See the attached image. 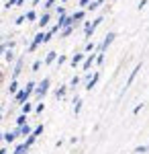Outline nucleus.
Masks as SVG:
<instances>
[{"label": "nucleus", "instance_id": "obj_8", "mask_svg": "<svg viewBox=\"0 0 149 154\" xmlns=\"http://www.w3.org/2000/svg\"><path fill=\"white\" fill-rule=\"evenodd\" d=\"M84 60H86V54H84V51H80V54H74V56H72V60H69V62H72V66H74V68H76V66H78V64H84Z\"/></svg>", "mask_w": 149, "mask_h": 154}, {"label": "nucleus", "instance_id": "obj_35", "mask_svg": "<svg viewBox=\"0 0 149 154\" xmlns=\"http://www.w3.org/2000/svg\"><path fill=\"white\" fill-rule=\"evenodd\" d=\"M104 21V17H96V19H94V21H92V27H94V29H96V27H98V25L102 23Z\"/></svg>", "mask_w": 149, "mask_h": 154}, {"label": "nucleus", "instance_id": "obj_1", "mask_svg": "<svg viewBox=\"0 0 149 154\" xmlns=\"http://www.w3.org/2000/svg\"><path fill=\"white\" fill-rule=\"evenodd\" d=\"M49 86H51V78L47 76V78H43L41 82L37 84V88H35V97H37V99L41 101V99H43V97L49 93Z\"/></svg>", "mask_w": 149, "mask_h": 154}, {"label": "nucleus", "instance_id": "obj_33", "mask_svg": "<svg viewBox=\"0 0 149 154\" xmlns=\"http://www.w3.org/2000/svg\"><path fill=\"white\" fill-rule=\"evenodd\" d=\"M104 58H106L104 54H98V56H96V66H102V64H104Z\"/></svg>", "mask_w": 149, "mask_h": 154}, {"label": "nucleus", "instance_id": "obj_2", "mask_svg": "<svg viewBox=\"0 0 149 154\" xmlns=\"http://www.w3.org/2000/svg\"><path fill=\"white\" fill-rule=\"evenodd\" d=\"M115 37H116V33L115 31H108L106 35H104V39H102V43L96 48V54H106V49H108V45L115 41Z\"/></svg>", "mask_w": 149, "mask_h": 154}, {"label": "nucleus", "instance_id": "obj_3", "mask_svg": "<svg viewBox=\"0 0 149 154\" xmlns=\"http://www.w3.org/2000/svg\"><path fill=\"white\" fill-rule=\"evenodd\" d=\"M41 43H47V33H43V31H39L37 35L33 37V41H31V45H29V54H33V51H37V48L41 45Z\"/></svg>", "mask_w": 149, "mask_h": 154}, {"label": "nucleus", "instance_id": "obj_22", "mask_svg": "<svg viewBox=\"0 0 149 154\" xmlns=\"http://www.w3.org/2000/svg\"><path fill=\"white\" fill-rule=\"evenodd\" d=\"M21 109H23V115H29V113L33 111V103H31V101H27V103H25Z\"/></svg>", "mask_w": 149, "mask_h": 154}, {"label": "nucleus", "instance_id": "obj_38", "mask_svg": "<svg viewBox=\"0 0 149 154\" xmlns=\"http://www.w3.org/2000/svg\"><path fill=\"white\" fill-rule=\"evenodd\" d=\"M66 62H68V56H63V54H61V56L57 58V66H61V64H66Z\"/></svg>", "mask_w": 149, "mask_h": 154}, {"label": "nucleus", "instance_id": "obj_49", "mask_svg": "<svg viewBox=\"0 0 149 154\" xmlns=\"http://www.w3.org/2000/svg\"><path fill=\"white\" fill-rule=\"evenodd\" d=\"M6 2H8V0H6Z\"/></svg>", "mask_w": 149, "mask_h": 154}, {"label": "nucleus", "instance_id": "obj_41", "mask_svg": "<svg viewBox=\"0 0 149 154\" xmlns=\"http://www.w3.org/2000/svg\"><path fill=\"white\" fill-rule=\"evenodd\" d=\"M12 60H14V54H12V49H8L6 51V62H12Z\"/></svg>", "mask_w": 149, "mask_h": 154}, {"label": "nucleus", "instance_id": "obj_19", "mask_svg": "<svg viewBox=\"0 0 149 154\" xmlns=\"http://www.w3.org/2000/svg\"><path fill=\"white\" fill-rule=\"evenodd\" d=\"M82 103H84V101H82L80 97H76V99H74V113H76V115L82 111Z\"/></svg>", "mask_w": 149, "mask_h": 154}, {"label": "nucleus", "instance_id": "obj_26", "mask_svg": "<svg viewBox=\"0 0 149 154\" xmlns=\"http://www.w3.org/2000/svg\"><path fill=\"white\" fill-rule=\"evenodd\" d=\"M43 130H45V128H43V123H39V125L33 130V136H35V138H39V136L43 134Z\"/></svg>", "mask_w": 149, "mask_h": 154}, {"label": "nucleus", "instance_id": "obj_14", "mask_svg": "<svg viewBox=\"0 0 149 154\" xmlns=\"http://www.w3.org/2000/svg\"><path fill=\"white\" fill-rule=\"evenodd\" d=\"M84 17H86V11H76L74 14H72V19H74V25H78V23H82L84 21Z\"/></svg>", "mask_w": 149, "mask_h": 154}, {"label": "nucleus", "instance_id": "obj_25", "mask_svg": "<svg viewBox=\"0 0 149 154\" xmlns=\"http://www.w3.org/2000/svg\"><path fill=\"white\" fill-rule=\"evenodd\" d=\"M96 48H98V45H96L94 41H88V43H86V48H84V54H88V51H94Z\"/></svg>", "mask_w": 149, "mask_h": 154}, {"label": "nucleus", "instance_id": "obj_7", "mask_svg": "<svg viewBox=\"0 0 149 154\" xmlns=\"http://www.w3.org/2000/svg\"><path fill=\"white\" fill-rule=\"evenodd\" d=\"M96 56H98V54H88L86 60H84V64H82V70H90L92 64H96Z\"/></svg>", "mask_w": 149, "mask_h": 154}, {"label": "nucleus", "instance_id": "obj_12", "mask_svg": "<svg viewBox=\"0 0 149 154\" xmlns=\"http://www.w3.org/2000/svg\"><path fill=\"white\" fill-rule=\"evenodd\" d=\"M57 51H49V54H47L45 56V60H43V64H45V66H51V64H53V62H57Z\"/></svg>", "mask_w": 149, "mask_h": 154}, {"label": "nucleus", "instance_id": "obj_31", "mask_svg": "<svg viewBox=\"0 0 149 154\" xmlns=\"http://www.w3.org/2000/svg\"><path fill=\"white\" fill-rule=\"evenodd\" d=\"M35 142H37V138H35L33 134H31V136H27V140H25V144H27V146H29V148H31V146H33Z\"/></svg>", "mask_w": 149, "mask_h": 154}, {"label": "nucleus", "instance_id": "obj_17", "mask_svg": "<svg viewBox=\"0 0 149 154\" xmlns=\"http://www.w3.org/2000/svg\"><path fill=\"white\" fill-rule=\"evenodd\" d=\"M16 131H19V136H31V134H33V130H31L29 123H25V125H21V128H16Z\"/></svg>", "mask_w": 149, "mask_h": 154}, {"label": "nucleus", "instance_id": "obj_15", "mask_svg": "<svg viewBox=\"0 0 149 154\" xmlns=\"http://www.w3.org/2000/svg\"><path fill=\"white\" fill-rule=\"evenodd\" d=\"M94 31H96V29L92 27V23L86 21V23H84V37H86V39H90V37L94 35Z\"/></svg>", "mask_w": 149, "mask_h": 154}, {"label": "nucleus", "instance_id": "obj_13", "mask_svg": "<svg viewBox=\"0 0 149 154\" xmlns=\"http://www.w3.org/2000/svg\"><path fill=\"white\" fill-rule=\"evenodd\" d=\"M49 21H51V12H43L41 17H39V27L43 29V27H47L49 25Z\"/></svg>", "mask_w": 149, "mask_h": 154}, {"label": "nucleus", "instance_id": "obj_29", "mask_svg": "<svg viewBox=\"0 0 149 154\" xmlns=\"http://www.w3.org/2000/svg\"><path fill=\"white\" fill-rule=\"evenodd\" d=\"M25 17H27V21H31V23H33V21H37V12H35V11H29Z\"/></svg>", "mask_w": 149, "mask_h": 154}, {"label": "nucleus", "instance_id": "obj_37", "mask_svg": "<svg viewBox=\"0 0 149 154\" xmlns=\"http://www.w3.org/2000/svg\"><path fill=\"white\" fill-rule=\"evenodd\" d=\"M90 2H92V0H80V8H82V11H84V8H88V6H90Z\"/></svg>", "mask_w": 149, "mask_h": 154}, {"label": "nucleus", "instance_id": "obj_45", "mask_svg": "<svg viewBox=\"0 0 149 154\" xmlns=\"http://www.w3.org/2000/svg\"><path fill=\"white\" fill-rule=\"evenodd\" d=\"M0 154H8V150L6 148H0Z\"/></svg>", "mask_w": 149, "mask_h": 154}, {"label": "nucleus", "instance_id": "obj_30", "mask_svg": "<svg viewBox=\"0 0 149 154\" xmlns=\"http://www.w3.org/2000/svg\"><path fill=\"white\" fill-rule=\"evenodd\" d=\"M43 66V62L41 60H37V62H33V66H31V72H39V68Z\"/></svg>", "mask_w": 149, "mask_h": 154}, {"label": "nucleus", "instance_id": "obj_36", "mask_svg": "<svg viewBox=\"0 0 149 154\" xmlns=\"http://www.w3.org/2000/svg\"><path fill=\"white\" fill-rule=\"evenodd\" d=\"M25 21H27V17H25V14H21V17H16V19H14V25H23Z\"/></svg>", "mask_w": 149, "mask_h": 154}, {"label": "nucleus", "instance_id": "obj_40", "mask_svg": "<svg viewBox=\"0 0 149 154\" xmlns=\"http://www.w3.org/2000/svg\"><path fill=\"white\" fill-rule=\"evenodd\" d=\"M43 109H45V103H37V107H35L37 113H43Z\"/></svg>", "mask_w": 149, "mask_h": 154}, {"label": "nucleus", "instance_id": "obj_34", "mask_svg": "<svg viewBox=\"0 0 149 154\" xmlns=\"http://www.w3.org/2000/svg\"><path fill=\"white\" fill-rule=\"evenodd\" d=\"M6 51H8V41L0 43V56H2V54H6Z\"/></svg>", "mask_w": 149, "mask_h": 154}, {"label": "nucleus", "instance_id": "obj_6", "mask_svg": "<svg viewBox=\"0 0 149 154\" xmlns=\"http://www.w3.org/2000/svg\"><path fill=\"white\" fill-rule=\"evenodd\" d=\"M29 97H31V95L27 93V88H25V86H23V88H21V91H19V93L14 95V101H16V103H19V105H21V107H23L25 103L29 101Z\"/></svg>", "mask_w": 149, "mask_h": 154}, {"label": "nucleus", "instance_id": "obj_44", "mask_svg": "<svg viewBox=\"0 0 149 154\" xmlns=\"http://www.w3.org/2000/svg\"><path fill=\"white\" fill-rule=\"evenodd\" d=\"M96 2V6H100V4H104V0H94Z\"/></svg>", "mask_w": 149, "mask_h": 154}, {"label": "nucleus", "instance_id": "obj_32", "mask_svg": "<svg viewBox=\"0 0 149 154\" xmlns=\"http://www.w3.org/2000/svg\"><path fill=\"white\" fill-rule=\"evenodd\" d=\"M78 84H80V76H74V78H72V82H69V88H76Z\"/></svg>", "mask_w": 149, "mask_h": 154}, {"label": "nucleus", "instance_id": "obj_11", "mask_svg": "<svg viewBox=\"0 0 149 154\" xmlns=\"http://www.w3.org/2000/svg\"><path fill=\"white\" fill-rule=\"evenodd\" d=\"M16 138H19V131H16V128H14V130H10V131H6V134H4V142H8V144L16 142Z\"/></svg>", "mask_w": 149, "mask_h": 154}, {"label": "nucleus", "instance_id": "obj_42", "mask_svg": "<svg viewBox=\"0 0 149 154\" xmlns=\"http://www.w3.org/2000/svg\"><path fill=\"white\" fill-rule=\"evenodd\" d=\"M145 4H147V0H141V2L137 4V8H139V11H143V8H145Z\"/></svg>", "mask_w": 149, "mask_h": 154}, {"label": "nucleus", "instance_id": "obj_23", "mask_svg": "<svg viewBox=\"0 0 149 154\" xmlns=\"http://www.w3.org/2000/svg\"><path fill=\"white\" fill-rule=\"evenodd\" d=\"M25 0H8L6 4H4V8H12V6H21Z\"/></svg>", "mask_w": 149, "mask_h": 154}, {"label": "nucleus", "instance_id": "obj_5", "mask_svg": "<svg viewBox=\"0 0 149 154\" xmlns=\"http://www.w3.org/2000/svg\"><path fill=\"white\" fill-rule=\"evenodd\" d=\"M74 25V19H72V14H63V17H59L57 19V27H59V31L61 29H66V27H72ZM76 27V25H74Z\"/></svg>", "mask_w": 149, "mask_h": 154}, {"label": "nucleus", "instance_id": "obj_18", "mask_svg": "<svg viewBox=\"0 0 149 154\" xmlns=\"http://www.w3.org/2000/svg\"><path fill=\"white\" fill-rule=\"evenodd\" d=\"M21 91V86H19V80H10V84H8V93L10 95H16Z\"/></svg>", "mask_w": 149, "mask_h": 154}, {"label": "nucleus", "instance_id": "obj_16", "mask_svg": "<svg viewBox=\"0 0 149 154\" xmlns=\"http://www.w3.org/2000/svg\"><path fill=\"white\" fill-rule=\"evenodd\" d=\"M29 150H31V148L23 142V144H16V146H14V152L12 154H29Z\"/></svg>", "mask_w": 149, "mask_h": 154}, {"label": "nucleus", "instance_id": "obj_46", "mask_svg": "<svg viewBox=\"0 0 149 154\" xmlns=\"http://www.w3.org/2000/svg\"><path fill=\"white\" fill-rule=\"evenodd\" d=\"M39 2H41V0H33V6H37V4H39Z\"/></svg>", "mask_w": 149, "mask_h": 154}, {"label": "nucleus", "instance_id": "obj_20", "mask_svg": "<svg viewBox=\"0 0 149 154\" xmlns=\"http://www.w3.org/2000/svg\"><path fill=\"white\" fill-rule=\"evenodd\" d=\"M74 29H76L74 25H72V27H66V29H61V31H59V37H69L72 33H74Z\"/></svg>", "mask_w": 149, "mask_h": 154}, {"label": "nucleus", "instance_id": "obj_24", "mask_svg": "<svg viewBox=\"0 0 149 154\" xmlns=\"http://www.w3.org/2000/svg\"><path fill=\"white\" fill-rule=\"evenodd\" d=\"M57 4V0H45V4H43V8H45V12H49L53 6Z\"/></svg>", "mask_w": 149, "mask_h": 154}, {"label": "nucleus", "instance_id": "obj_9", "mask_svg": "<svg viewBox=\"0 0 149 154\" xmlns=\"http://www.w3.org/2000/svg\"><path fill=\"white\" fill-rule=\"evenodd\" d=\"M98 78H100V72L96 70V72H94V76H92L90 80L86 82V86H84V88H86V91H92V88H94V86L98 84Z\"/></svg>", "mask_w": 149, "mask_h": 154}, {"label": "nucleus", "instance_id": "obj_4", "mask_svg": "<svg viewBox=\"0 0 149 154\" xmlns=\"http://www.w3.org/2000/svg\"><path fill=\"white\" fill-rule=\"evenodd\" d=\"M139 70H141V64H137V66H135V68L131 70V74H129V78H127V84H125V88H123V93H121V97L125 95V91H127V88H129V86H131L133 82H135V78H137Z\"/></svg>", "mask_w": 149, "mask_h": 154}, {"label": "nucleus", "instance_id": "obj_10", "mask_svg": "<svg viewBox=\"0 0 149 154\" xmlns=\"http://www.w3.org/2000/svg\"><path fill=\"white\" fill-rule=\"evenodd\" d=\"M23 58H19L16 60V64H14V70H12V80H16V78H19V74H21V72H23Z\"/></svg>", "mask_w": 149, "mask_h": 154}, {"label": "nucleus", "instance_id": "obj_48", "mask_svg": "<svg viewBox=\"0 0 149 154\" xmlns=\"http://www.w3.org/2000/svg\"><path fill=\"white\" fill-rule=\"evenodd\" d=\"M66 2H68V0H61V4H66Z\"/></svg>", "mask_w": 149, "mask_h": 154}, {"label": "nucleus", "instance_id": "obj_21", "mask_svg": "<svg viewBox=\"0 0 149 154\" xmlns=\"http://www.w3.org/2000/svg\"><path fill=\"white\" fill-rule=\"evenodd\" d=\"M66 95H68V86H59L55 91V99H63Z\"/></svg>", "mask_w": 149, "mask_h": 154}, {"label": "nucleus", "instance_id": "obj_43", "mask_svg": "<svg viewBox=\"0 0 149 154\" xmlns=\"http://www.w3.org/2000/svg\"><path fill=\"white\" fill-rule=\"evenodd\" d=\"M141 109H143V103H139V105L135 107V109H133V113H139V111H141Z\"/></svg>", "mask_w": 149, "mask_h": 154}, {"label": "nucleus", "instance_id": "obj_39", "mask_svg": "<svg viewBox=\"0 0 149 154\" xmlns=\"http://www.w3.org/2000/svg\"><path fill=\"white\" fill-rule=\"evenodd\" d=\"M55 12H57V17H63V14H66V6H57Z\"/></svg>", "mask_w": 149, "mask_h": 154}, {"label": "nucleus", "instance_id": "obj_28", "mask_svg": "<svg viewBox=\"0 0 149 154\" xmlns=\"http://www.w3.org/2000/svg\"><path fill=\"white\" fill-rule=\"evenodd\" d=\"M145 152H149V144L147 146H137V148H135V154H145Z\"/></svg>", "mask_w": 149, "mask_h": 154}, {"label": "nucleus", "instance_id": "obj_27", "mask_svg": "<svg viewBox=\"0 0 149 154\" xmlns=\"http://www.w3.org/2000/svg\"><path fill=\"white\" fill-rule=\"evenodd\" d=\"M25 123H27V115H23V113H21V115L16 117V128H21V125H25Z\"/></svg>", "mask_w": 149, "mask_h": 154}, {"label": "nucleus", "instance_id": "obj_47", "mask_svg": "<svg viewBox=\"0 0 149 154\" xmlns=\"http://www.w3.org/2000/svg\"><path fill=\"white\" fill-rule=\"evenodd\" d=\"M0 121H2V107H0Z\"/></svg>", "mask_w": 149, "mask_h": 154}]
</instances>
